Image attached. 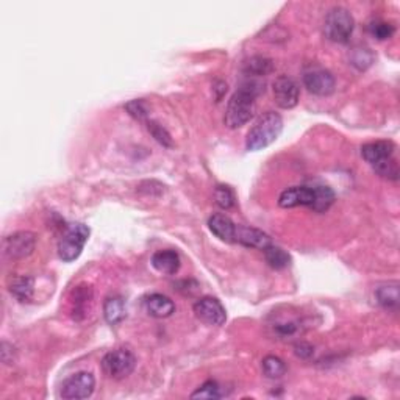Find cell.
<instances>
[{"label":"cell","mask_w":400,"mask_h":400,"mask_svg":"<svg viewBox=\"0 0 400 400\" xmlns=\"http://www.w3.org/2000/svg\"><path fill=\"white\" fill-rule=\"evenodd\" d=\"M214 200L221 208L230 210L235 205V194H233V191L228 186L219 185L214 190Z\"/></svg>","instance_id":"obj_28"},{"label":"cell","mask_w":400,"mask_h":400,"mask_svg":"<svg viewBox=\"0 0 400 400\" xmlns=\"http://www.w3.org/2000/svg\"><path fill=\"white\" fill-rule=\"evenodd\" d=\"M152 266L159 274H166V276H174L180 269V256L175 250H158L152 256Z\"/></svg>","instance_id":"obj_16"},{"label":"cell","mask_w":400,"mask_h":400,"mask_svg":"<svg viewBox=\"0 0 400 400\" xmlns=\"http://www.w3.org/2000/svg\"><path fill=\"white\" fill-rule=\"evenodd\" d=\"M263 91H265V85L256 82V80H245L236 89V93L228 100L224 118V122L228 129H241L254 118L256 97Z\"/></svg>","instance_id":"obj_1"},{"label":"cell","mask_w":400,"mask_h":400,"mask_svg":"<svg viewBox=\"0 0 400 400\" xmlns=\"http://www.w3.org/2000/svg\"><path fill=\"white\" fill-rule=\"evenodd\" d=\"M208 227L214 236H218L221 241L235 243V230L236 224L228 216L222 213H216L208 219Z\"/></svg>","instance_id":"obj_15"},{"label":"cell","mask_w":400,"mask_h":400,"mask_svg":"<svg viewBox=\"0 0 400 400\" xmlns=\"http://www.w3.org/2000/svg\"><path fill=\"white\" fill-rule=\"evenodd\" d=\"M353 28H355V21L351 11L342 7L331 8L324 22V33L330 41L344 44L352 36Z\"/></svg>","instance_id":"obj_4"},{"label":"cell","mask_w":400,"mask_h":400,"mask_svg":"<svg viewBox=\"0 0 400 400\" xmlns=\"http://www.w3.org/2000/svg\"><path fill=\"white\" fill-rule=\"evenodd\" d=\"M296 353L299 355L300 358H310L314 351L310 344H307V342H299V344H296Z\"/></svg>","instance_id":"obj_31"},{"label":"cell","mask_w":400,"mask_h":400,"mask_svg":"<svg viewBox=\"0 0 400 400\" xmlns=\"http://www.w3.org/2000/svg\"><path fill=\"white\" fill-rule=\"evenodd\" d=\"M125 110L129 111V114L131 118L138 119V121H146L147 116H148V108L142 100H131L129 102L127 105H125Z\"/></svg>","instance_id":"obj_29"},{"label":"cell","mask_w":400,"mask_h":400,"mask_svg":"<svg viewBox=\"0 0 400 400\" xmlns=\"http://www.w3.org/2000/svg\"><path fill=\"white\" fill-rule=\"evenodd\" d=\"M274 329H276L277 335L283 336V338H288V336H293L297 333V330H299V322H296V321L277 322L276 325H274Z\"/></svg>","instance_id":"obj_30"},{"label":"cell","mask_w":400,"mask_h":400,"mask_svg":"<svg viewBox=\"0 0 400 400\" xmlns=\"http://www.w3.org/2000/svg\"><path fill=\"white\" fill-rule=\"evenodd\" d=\"M283 131V119L276 111H267L255 122V125L247 133L245 147L250 152H258L271 146L278 140Z\"/></svg>","instance_id":"obj_3"},{"label":"cell","mask_w":400,"mask_h":400,"mask_svg":"<svg viewBox=\"0 0 400 400\" xmlns=\"http://www.w3.org/2000/svg\"><path fill=\"white\" fill-rule=\"evenodd\" d=\"M316 191L314 186H293L285 190L278 197V205L282 208L294 207H313Z\"/></svg>","instance_id":"obj_12"},{"label":"cell","mask_w":400,"mask_h":400,"mask_svg":"<svg viewBox=\"0 0 400 400\" xmlns=\"http://www.w3.org/2000/svg\"><path fill=\"white\" fill-rule=\"evenodd\" d=\"M222 396H224V392H222L219 383L208 380L191 394V399H221Z\"/></svg>","instance_id":"obj_25"},{"label":"cell","mask_w":400,"mask_h":400,"mask_svg":"<svg viewBox=\"0 0 400 400\" xmlns=\"http://www.w3.org/2000/svg\"><path fill=\"white\" fill-rule=\"evenodd\" d=\"M235 243L245 245V247H254L265 250L267 245H271V238L266 235L265 232L258 230V228L236 225L235 230Z\"/></svg>","instance_id":"obj_14"},{"label":"cell","mask_w":400,"mask_h":400,"mask_svg":"<svg viewBox=\"0 0 400 400\" xmlns=\"http://www.w3.org/2000/svg\"><path fill=\"white\" fill-rule=\"evenodd\" d=\"M369 33L374 38L383 41V39H390L394 33H396V27H394L391 22L377 19L369 24Z\"/></svg>","instance_id":"obj_26"},{"label":"cell","mask_w":400,"mask_h":400,"mask_svg":"<svg viewBox=\"0 0 400 400\" xmlns=\"http://www.w3.org/2000/svg\"><path fill=\"white\" fill-rule=\"evenodd\" d=\"M265 252V258L267 261V265L274 269H285L291 265V256L288 252H285L282 247H277V245H267V247L263 250Z\"/></svg>","instance_id":"obj_22"},{"label":"cell","mask_w":400,"mask_h":400,"mask_svg":"<svg viewBox=\"0 0 400 400\" xmlns=\"http://www.w3.org/2000/svg\"><path fill=\"white\" fill-rule=\"evenodd\" d=\"M263 373L269 377V379H282L287 374V364L278 357L269 355L263 359Z\"/></svg>","instance_id":"obj_24"},{"label":"cell","mask_w":400,"mask_h":400,"mask_svg":"<svg viewBox=\"0 0 400 400\" xmlns=\"http://www.w3.org/2000/svg\"><path fill=\"white\" fill-rule=\"evenodd\" d=\"M396 146L392 141H375L362 147V155L383 179L399 180V164L394 158Z\"/></svg>","instance_id":"obj_2"},{"label":"cell","mask_w":400,"mask_h":400,"mask_svg":"<svg viewBox=\"0 0 400 400\" xmlns=\"http://www.w3.org/2000/svg\"><path fill=\"white\" fill-rule=\"evenodd\" d=\"M89 238V228L85 224H69L58 241V255L63 261L77 260Z\"/></svg>","instance_id":"obj_5"},{"label":"cell","mask_w":400,"mask_h":400,"mask_svg":"<svg viewBox=\"0 0 400 400\" xmlns=\"http://www.w3.org/2000/svg\"><path fill=\"white\" fill-rule=\"evenodd\" d=\"M314 191H316V197H314V203L311 208L316 213H324V211H327L333 205L335 192L331 191V188L324 185H316L314 186Z\"/></svg>","instance_id":"obj_23"},{"label":"cell","mask_w":400,"mask_h":400,"mask_svg":"<svg viewBox=\"0 0 400 400\" xmlns=\"http://www.w3.org/2000/svg\"><path fill=\"white\" fill-rule=\"evenodd\" d=\"M146 311L153 318L163 319L169 318L170 314L175 311V304L169 297H166L163 294H151L146 297L144 300Z\"/></svg>","instance_id":"obj_17"},{"label":"cell","mask_w":400,"mask_h":400,"mask_svg":"<svg viewBox=\"0 0 400 400\" xmlns=\"http://www.w3.org/2000/svg\"><path fill=\"white\" fill-rule=\"evenodd\" d=\"M96 388V379L91 373L82 370L71 375L61 385V397L66 400H82L93 396Z\"/></svg>","instance_id":"obj_7"},{"label":"cell","mask_w":400,"mask_h":400,"mask_svg":"<svg viewBox=\"0 0 400 400\" xmlns=\"http://www.w3.org/2000/svg\"><path fill=\"white\" fill-rule=\"evenodd\" d=\"M377 302L385 308V310L396 311L399 308V283H386L379 287V289L375 291Z\"/></svg>","instance_id":"obj_18"},{"label":"cell","mask_w":400,"mask_h":400,"mask_svg":"<svg viewBox=\"0 0 400 400\" xmlns=\"http://www.w3.org/2000/svg\"><path fill=\"white\" fill-rule=\"evenodd\" d=\"M300 96V88L294 78L280 76L274 82V99L276 104L283 110H291L297 105Z\"/></svg>","instance_id":"obj_9"},{"label":"cell","mask_w":400,"mask_h":400,"mask_svg":"<svg viewBox=\"0 0 400 400\" xmlns=\"http://www.w3.org/2000/svg\"><path fill=\"white\" fill-rule=\"evenodd\" d=\"M304 85L311 94L324 97L333 93L336 82H335V77L331 76V72L321 69V67H316V69L305 72Z\"/></svg>","instance_id":"obj_11"},{"label":"cell","mask_w":400,"mask_h":400,"mask_svg":"<svg viewBox=\"0 0 400 400\" xmlns=\"http://www.w3.org/2000/svg\"><path fill=\"white\" fill-rule=\"evenodd\" d=\"M93 305V289L88 285H78L71 294V314L76 321H82L88 316Z\"/></svg>","instance_id":"obj_13"},{"label":"cell","mask_w":400,"mask_h":400,"mask_svg":"<svg viewBox=\"0 0 400 400\" xmlns=\"http://www.w3.org/2000/svg\"><path fill=\"white\" fill-rule=\"evenodd\" d=\"M35 291V280L28 276L14 277L10 283V293L21 302H28Z\"/></svg>","instance_id":"obj_20"},{"label":"cell","mask_w":400,"mask_h":400,"mask_svg":"<svg viewBox=\"0 0 400 400\" xmlns=\"http://www.w3.org/2000/svg\"><path fill=\"white\" fill-rule=\"evenodd\" d=\"M274 71V61L267 56L256 55L252 58L244 63V72L247 74L249 77H261L267 76Z\"/></svg>","instance_id":"obj_21"},{"label":"cell","mask_w":400,"mask_h":400,"mask_svg":"<svg viewBox=\"0 0 400 400\" xmlns=\"http://www.w3.org/2000/svg\"><path fill=\"white\" fill-rule=\"evenodd\" d=\"M36 247V236L32 232H18L3 239V254L10 260H22Z\"/></svg>","instance_id":"obj_8"},{"label":"cell","mask_w":400,"mask_h":400,"mask_svg":"<svg viewBox=\"0 0 400 400\" xmlns=\"http://www.w3.org/2000/svg\"><path fill=\"white\" fill-rule=\"evenodd\" d=\"M194 313L196 316L210 325H224L227 321L225 308L216 297H202L194 304Z\"/></svg>","instance_id":"obj_10"},{"label":"cell","mask_w":400,"mask_h":400,"mask_svg":"<svg viewBox=\"0 0 400 400\" xmlns=\"http://www.w3.org/2000/svg\"><path fill=\"white\" fill-rule=\"evenodd\" d=\"M147 129L151 131V135L155 138L157 142H159L163 147H174V141H173V136L169 135V131L166 130L163 125H159L155 121H147Z\"/></svg>","instance_id":"obj_27"},{"label":"cell","mask_w":400,"mask_h":400,"mask_svg":"<svg viewBox=\"0 0 400 400\" xmlns=\"http://www.w3.org/2000/svg\"><path fill=\"white\" fill-rule=\"evenodd\" d=\"M136 368V358L127 348H116L108 352L102 359L104 373L114 380H122L133 373Z\"/></svg>","instance_id":"obj_6"},{"label":"cell","mask_w":400,"mask_h":400,"mask_svg":"<svg viewBox=\"0 0 400 400\" xmlns=\"http://www.w3.org/2000/svg\"><path fill=\"white\" fill-rule=\"evenodd\" d=\"M104 316L107 319V322L111 325H116L124 321L125 304H124L122 297H119V296L107 297V300L104 302Z\"/></svg>","instance_id":"obj_19"}]
</instances>
